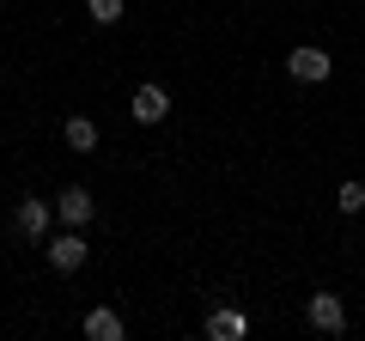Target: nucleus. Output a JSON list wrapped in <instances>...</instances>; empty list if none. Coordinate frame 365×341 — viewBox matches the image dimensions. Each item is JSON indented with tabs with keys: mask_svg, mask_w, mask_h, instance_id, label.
Instances as JSON below:
<instances>
[{
	"mask_svg": "<svg viewBox=\"0 0 365 341\" xmlns=\"http://www.w3.org/2000/svg\"><path fill=\"white\" fill-rule=\"evenodd\" d=\"M128 116H134V122H146V128H153V122H165V116H170V92H165V86H153V79H146V86H134Z\"/></svg>",
	"mask_w": 365,
	"mask_h": 341,
	"instance_id": "4",
	"label": "nucleus"
},
{
	"mask_svg": "<svg viewBox=\"0 0 365 341\" xmlns=\"http://www.w3.org/2000/svg\"><path fill=\"white\" fill-rule=\"evenodd\" d=\"M304 317H311V329H323V335H341V329H347V305H341L335 292H311Z\"/></svg>",
	"mask_w": 365,
	"mask_h": 341,
	"instance_id": "5",
	"label": "nucleus"
},
{
	"mask_svg": "<svg viewBox=\"0 0 365 341\" xmlns=\"http://www.w3.org/2000/svg\"><path fill=\"white\" fill-rule=\"evenodd\" d=\"M250 323L244 311H232V305H220V311H207V341H244Z\"/></svg>",
	"mask_w": 365,
	"mask_h": 341,
	"instance_id": "7",
	"label": "nucleus"
},
{
	"mask_svg": "<svg viewBox=\"0 0 365 341\" xmlns=\"http://www.w3.org/2000/svg\"><path fill=\"white\" fill-rule=\"evenodd\" d=\"M43 256H49V268H55V275H73V268H86L91 244H86L79 232H61V238H49V244H43Z\"/></svg>",
	"mask_w": 365,
	"mask_h": 341,
	"instance_id": "2",
	"label": "nucleus"
},
{
	"mask_svg": "<svg viewBox=\"0 0 365 341\" xmlns=\"http://www.w3.org/2000/svg\"><path fill=\"white\" fill-rule=\"evenodd\" d=\"M49 213H55V201L19 195V201H13V225H19V238H31V244H43V238H49Z\"/></svg>",
	"mask_w": 365,
	"mask_h": 341,
	"instance_id": "1",
	"label": "nucleus"
},
{
	"mask_svg": "<svg viewBox=\"0 0 365 341\" xmlns=\"http://www.w3.org/2000/svg\"><path fill=\"white\" fill-rule=\"evenodd\" d=\"M335 208H341V213H347V220H353V213H359V208H365V177H359V183H353V177H347V183H341V189H335Z\"/></svg>",
	"mask_w": 365,
	"mask_h": 341,
	"instance_id": "10",
	"label": "nucleus"
},
{
	"mask_svg": "<svg viewBox=\"0 0 365 341\" xmlns=\"http://www.w3.org/2000/svg\"><path fill=\"white\" fill-rule=\"evenodd\" d=\"M86 335L91 341H122V335H128V323H122L110 305H91V311H86Z\"/></svg>",
	"mask_w": 365,
	"mask_h": 341,
	"instance_id": "8",
	"label": "nucleus"
},
{
	"mask_svg": "<svg viewBox=\"0 0 365 341\" xmlns=\"http://www.w3.org/2000/svg\"><path fill=\"white\" fill-rule=\"evenodd\" d=\"M86 13L98 19V25H122V13H128V6H122V0H86Z\"/></svg>",
	"mask_w": 365,
	"mask_h": 341,
	"instance_id": "11",
	"label": "nucleus"
},
{
	"mask_svg": "<svg viewBox=\"0 0 365 341\" xmlns=\"http://www.w3.org/2000/svg\"><path fill=\"white\" fill-rule=\"evenodd\" d=\"M55 213H61V225H86L91 213H98V201H91L86 183H67L61 195H55Z\"/></svg>",
	"mask_w": 365,
	"mask_h": 341,
	"instance_id": "6",
	"label": "nucleus"
},
{
	"mask_svg": "<svg viewBox=\"0 0 365 341\" xmlns=\"http://www.w3.org/2000/svg\"><path fill=\"white\" fill-rule=\"evenodd\" d=\"M329 67H335V61H329V55L317 49V43H299V49L287 55V73L299 79V86H323V79H329Z\"/></svg>",
	"mask_w": 365,
	"mask_h": 341,
	"instance_id": "3",
	"label": "nucleus"
},
{
	"mask_svg": "<svg viewBox=\"0 0 365 341\" xmlns=\"http://www.w3.org/2000/svg\"><path fill=\"white\" fill-rule=\"evenodd\" d=\"M61 141L73 146V153H91V146H98V122H91V116H67L61 122Z\"/></svg>",
	"mask_w": 365,
	"mask_h": 341,
	"instance_id": "9",
	"label": "nucleus"
}]
</instances>
